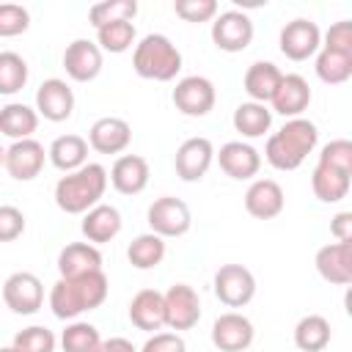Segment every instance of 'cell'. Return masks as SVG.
<instances>
[{"instance_id": "obj_1", "label": "cell", "mask_w": 352, "mask_h": 352, "mask_svg": "<svg viewBox=\"0 0 352 352\" xmlns=\"http://www.w3.org/2000/svg\"><path fill=\"white\" fill-rule=\"evenodd\" d=\"M319 143V129L308 118H289L278 132L267 138L264 157L275 170H297L305 157L316 148Z\"/></svg>"}, {"instance_id": "obj_2", "label": "cell", "mask_w": 352, "mask_h": 352, "mask_svg": "<svg viewBox=\"0 0 352 352\" xmlns=\"http://www.w3.org/2000/svg\"><path fill=\"white\" fill-rule=\"evenodd\" d=\"M107 190V168L99 162H85L82 168L66 173L55 184V204L66 214H85Z\"/></svg>"}, {"instance_id": "obj_3", "label": "cell", "mask_w": 352, "mask_h": 352, "mask_svg": "<svg viewBox=\"0 0 352 352\" xmlns=\"http://www.w3.org/2000/svg\"><path fill=\"white\" fill-rule=\"evenodd\" d=\"M132 66L143 80L168 82L182 72V52L162 33H148L135 44Z\"/></svg>"}, {"instance_id": "obj_4", "label": "cell", "mask_w": 352, "mask_h": 352, "mask_svg": "<svg viewBox=\"0 0 352 352\" xmlns=\"http://www.w3.org/2000/svg\"><path fill=\"white\" fill-rule=\"evenodd\" d=\"M146 220H148L151 234H157V236H162V239L184 236V234L192 228L190 206H187L182 198H173V195L157 198V201L148 206Z\"/></svg>"}, {"instance_id": "obj_5", "label": "cell", "mask_w": 352, "mask_h": 352, "mask_svg": "<svg viewBox=\"0 0 352 352\" xmlns=\"http://www.w3.org/2000/svg\"><path fill=\"white\" fill-rule=\"evenodd\" d=\"M176 110L182 116H190V118H204L214 102H217V91H214V82L204 74H187L176 82L173 94H170Z\"/></svg>"}, {"instance_id": "obj_6", "label": "cell", "mask_w": 352, "mask_h": 352, "mask_svg": "<svg viewBox=\"0 0 352 352\" xmlns=\"http://www.w3.org/2000/svg\"><path fill=\"white\" fill-rule=\"evenodd\" d=\"M214 294L228 308H245L256 297V278L245 264H223L214 272Z\"/></svg>"}, {"instance_id": "obj_7", "label": "cell", "mask_w": 352, "mask_h": 352, "mask_svg": "<svg viewBox=\"0 0 352 352\" xmlns=\"http://www.w3.org/2000/svg\"><path fill=\"white\" fill-rule=\"evenodd\" d=\"M278 44H280V52L300 63V60H308L319 52L322 47V30L314 19H305V16H297L292 22H286L280 28V36H278Z\"/></svg>"}, {"instance_id": "obj_8", "label": "cell", "mask_w": 352, "mask_h": 352, "mask_svg": "<svg viewBox=\"0 0 352 352\" xmlns=\"http://www.w3.org/2000/svg\"><path fill=\"white\" fill-rule=\"evenodd\" d=\"M3 302L19 314V316H30L41 308L44 302V286H41V278L33 275V272H11L3 283Z\"/></svg>"}, {"instance_id": "obj_9", "label": "cell", "mask_w": 352, "mask_h": 352, "mask_svg": "<svg viewBox=\"0 0 352 352\" xmlns=\"http://www.w3.org/2000/svg\"><path fill=\"white\" fill-rule=\"evenodd\" d=\"M165 324L179 333V330H192L201 319V297L190 283H173L165 294Z\"/></svg>"}, {"instance_id": "obj_10", "label": "cell", "mask_w": 352, "mask_h": 352, "mask_svg": "<svg viewBox=\"0 0 352 352\" xmlns=\"http://www.w3.org/2000/svg\"><path fill=\"white\" fill-rule=\"evenodd\" d=\"M212 41L223 52H242L253 41V22L245 11H223L212 22Z\"/></svg>"}, {"instance_id": "obj_11", "label": "cell", "mask_w": 352, "mask_h": 352, "mask_svg": "<svg viewBox=\"0 0 352 352\" xmlns=\"http://www.w3.org/2000/svg\"><path fill=\"white\" fill-rule=\"evenodd\" d=\"M212 162H214V146L209 138H201V135L187 138L173 157V168L182 182H201L209 173Z\"/></svg>"}, {"instance_id": "obj_12", "label": "cell", "mask_w": 352, "mask_h": 352, "mask_svg": "<svg viewBox=\"0 0 352 352\" xmlns=\"http://www.w3.org/2000/svg\"><path fill=\"white\" fill-rule=\"evenodd\" d=\"M256 338L253 322L239 311H226L212 324V344L220 352H245Z\"/></svg>"}, {"instance_id": "obj_13", "label": "cell", "mask_w": 352, "mask_h": 352, "mask_svg": "<svg viewBox=\"0 0 352 352\" xmlns=\"http://www.w3.org/2000/svg\"><path fill=\"white\" fill-rule=\"evenodd\" d=\"M44 160H47L44 146H41L36 138H25V140H14V143L6 148V162H3V168H6L8 176L16 179V182H33V179L41 173Z\"/></svg>"}, {"instance_id": "obj_14", "label": "cell", "mask_w": 352, "mask_h": 352, "mask_svg": "<svg viewBox=\"0 0 352 352\" xmlns=\"http://www.w3.org/2000/svg\"><path fill=\"white\" fill-rule=\"evenodd\" d=\"M36 113L52 124L66 121L74 113V91L69 88V82L60 77L44 80L36 91Z\"/></svg>"}, {"instance_id": "obj_15", "label": "cell", "mask_w": 352, "mask_h": 352, "mask_svg": "<svg viewBox=\"0 0 352 352\" xmlns=\"http://www.w3.org/2000/svg\"><path fill=\"white\" fill-rule=\"evenodd\" d=\"M102 50L96 47V41L91 38H74L66 50H63V69L74 82H91L99 77L102 72Z\"/></svg>"}, {"instance_id": "obj_16", "label": "cell", "mask_w": 352, "mask_h": 352, "mask_svg": "<svg viewBox=\"0 0 352 352\" xmlns=\"http://www.w3.org/2000/svg\"><path fill=\"white\" fill-rule=\"evenodd\" d=\"M217 157V165L226 176L236 179V182H245V179H253L261 168V154L245 143V140H228L220 146V151H214Z\"/></svg>"}, {"instance_id": "obj_17", "label": "cell", "mask_w": 352, "mask_h": 352, "mask_svg": "<svg viewBox=\"0 0 352 352\" xmlns=\"http://www.w3.org/2000/svg\"><path fill=\"white\" fill-rule=\"evenodd\" d=\"M132 143V126L118 116L96 118L88 129V148L99 154H121Z\"/></svg>"}, {"instance_id": "obj_18", "label": "cell", "mask_w": 352, "mask_h": 352, "mask_svg": "<svg viewBox=\"0 0 352 352\" xmlns=\"http://www.w3.org/2000/svg\"><path fill=\"white\" fill-rule=\"evenodd\" d=\"M286 195L275 179H253L245 190V209L256 220H272L283 212Z\"/></svg>"}, {"instance_id": "obj_19", "label": "cell", "mask_w": 352, "mask_h": 352, "mask_svg": "<svg viewBox=\"0 0 352 352\" xmlns=\"http://www.w3.org/2000/svg\"><path fill=\"white\" fill-rule=\"evenodd\" d=\"M316 272L336 286L352 283V242H330L316 250Z\"/></svg>"}, {"instance_id": "obj_20", "label": "cell", "mask_w": 352, "mask_h": 352, "mask_svg": "<svg viewBox=\"0 0 352 352\" xmlns=\"http://www.w3.org/2000/svg\"><path fill=\"white\" fill-rule=\"evenodd\" d=\"M270 104H272V113H280L283 118H300L311 104L308 80L302 74H283Z\"/></svg>"}, {"instance_id": "obj_21", "label": "cell", "mask_w": 352, "mask_h": 352, "mask_svg": "<svg viewBox=\"0 0 352 352\" xmlns=\"http://www.w3.org/2000/svg\"><path fill=\"white\" fill-rule=\"evenodd\" d=\"M148 176H151L148 162H146L140 154H121V157L113 162V168H110V173H107V182H110L121 195H138V192L146 190Z\"/></svg>"}, {"instance_id": "obj_22", "label": "cell", "mask_w": 352, "mask_h": 352, "mask_svg": "<svg viewBox=\"0 0 352 352\" xmlns=\"http://www.w3.org/2000/svg\"><path fill=\"white\" fill-rule=\"evenodd\" d=\"M121 226H124L121 212L116 206H110V204H96L94 209H88L82 214V223H80L82 236L91 245H96V248L104 245V242H110V239H116L118 231H121Z\"/></svg>"}, {"instance_id": "obj_23", "label": "cell", "mask_w": 352, "mask_h": 352, "mask_svg": "<svg viewBox=\"0 0 352 352\" xmlns=\"http://www.w3.org/2000/svg\"><path fill=\"white\" fill-rule=\"evenodd\" d=\"M129 322L138 330H146V333L162 330L165 327V300H162V292L140 289L129 300Z\"/></svg>"}, {"instance_id": "obj_24", "label": "cell", "mask_w": 352, "mask_h": 352, "mask_svg": "<svg viewBox=\"0 0 352 352\" xmlns=\"http://www.w3.org/2000/svg\"><path fill=\"white\" fill-rule=\"evenodd\" d=\"M96 270H102V253L91 242H69L58 253V272L66 280L88 275V272H96Z\"/></svg>"}, {"instance_id": "obj_25", "label": "cell", "mask_w": 352, "mask_h": 352, "mask_svg": "<svg viewBox=\"0 0 352 352\" xmlns=\"http://www.w3.org/2000/svg\"><path fill=\"white\" fill-rule=\"evenodd\" d=\"M280 80H283V72L272 60H256V63L248 66V72L242 77V85H245V94L250 96V102L267 104V102H272Z\"/></svg>"}, {"instance_id": "obj_26", "label": "cell", "mask_w": 352, "mask_h": 352, "mask_svg": "<svg viewBox=\"0 0 352 352\" xmlns=\"http://www.w3.org/2000/svg\"><path fill=\"white\" fill-rule=\"evenodd\" d=\"M349 184H352V173L322 165V162H316V168L311 173V190L322 204H338L341 198H346Z\"/></svg>"}, {"instance_id": "obj_27", "label": "cell", "mask_w": 352, "mask_h": 352, "mask_svg": "<svg viewBox=\"0 0 352 352\" xmlns=\"http://www.w3.org/2000/svg\"><path fill=\"white\" fill-rule=\"evenodd\" d=\"M38 129V113L36 107L25 104V102H8L0 107V132L11 140H25L33 138V132Z\"/></svg>"}, {"instance_id": "obj_28", "label": "cell", "mask_w": 352, "mask_h": 352, "mask_svg": "<svg viewBox=\"0 0 352 352\" xmlns=\"http://www.w3.org/2000/svg\"><path fill=\"white\" fill-rule=\"evenodd\" d=\"M47 157L58 170L72 173V170H77L88 162V140L80 138V135H60L50 143Z\"/></svg>"}, {"instance_id": "obj_29", "label": "cell", "mask_w": 352, "mask_h": 352, "mask_svg": "<svg viewBox=\"0 0 352 352\" xmlns=\"http://www.w3.org/2000/svg\"><path fill=\"white\" fill-rule=\"evenodd\" d=\"M234 129L242 135V138H261L270 132L272 126V110L267 104H258V102H242L236 110H234V118H231Z\"/></svg>"}, {"instance_id": "obj_30", "label": "cell", "mask_w": 352, "mask_h": 352, "mask_svg": "<svg viewBox=\"0 0 352 352\" xmlns=\"http://www.w3.org/2000/svg\"><path fill=\"white\" fill-rule=\"evenodd\" d=\"M330 322L322 314H308L294 324V346L300 352H322L330 344Z\"/></svg>"}, {"instance_id": "obj_31", "label": "cell", "mask_w": 352, "mask_h": 352, "mask_svg": "<svg viewBox=\"0 0 352 352\" xmlns=\"http://www.w3.org/2000/svg\"><path fill=\"white\" fill-rule=\"evenodd\" d=\"M126 258L135 270H154L165 258V239L151 234V231L138 234L126 248Z\"/></svg>"}, {"instance_id": "obj_32", "label": "cell", "mask_w": 352, "mask_h": 352, "mask_svg": "<svg viewBox=\"0 0 352 352\" xmlns=\"http://www.w3.org/2000/svg\"><path fill=\"white\" fill-rule=\"evenodd\" d=\"M50 308L58 319L63 322H72L77 319L82 311H85V302L80 297V289L74 280H66V278H58L50 289Z\"/></svg>"}, {"instance_id": "obj_33", "label": "cell", "mask_w": 352, "mask_h": 352, "mask_svg": "<svg viewBox=\"0 0 352 352\" xmlns=\"http://www.w3.org/2000/svg\"><path fill=\"white\" fill-rule=\"evenodd\" d=\"M316 77L327 85H341L352 77V55L349 52H336V50H324L319 47L316 52Z\"/></svg>"}, {"instance_id": "obj_34", "label": "cell", "mask_w": 352, "mask_h": 352, "mask_svg": "<svg viewBox=\"0 0 352 352\" xmlns=\"http://www.w3.org/2000/svg\"><path fill=\"white\" fill-rule=\"evenodd\" d=\"M135 25L121 19V22H110V25H102L96 28V47L102 52H113V55H121L126 52L132 44H135Z\"/></svg>"}, {"instance_id": "obj_35", "label": "cell", "mask_w": 352, "mask_h": 352, "mask_svg": "<svg viewBox=\"0 0 352 352\" xmlns=\"http://www.w3.org/2000/svg\"><path fill=\"white\" fill-rule=\"evenodd\" d=\"M60 346H63V352H99L102 336L91 322H77L74 319L60 333Z\"/></svg>"}, {"instance_id": "obj_36", "label": "cell", "mask_w": 352, "mask_h": 352, "mask_svg": "<svg viewBox=\"0 0 352 352\" xmlns=\"http://www.w3.org/2000/svg\"><path fill=\"white\" fill-rule=\"evenodd\" d=\"M28 82V60L19 52H0V94L14 96L25 88Z\"/></svg>"}, {"instance_id": "obj_37", "label": "cell", "mask_w": 352, "mask_h": 352, "mask_svg": "<svg viewBox=\"0 0 352 352\" xmlns=\"http://www.w3.org/2000/svg\"><path fill=\"white\" fill-rule=\"evenodd\" d=\"M138 14V3L135 0H102V3H94L88 8V19L94 28H102V25H110V22H132Z\"/></svg>"}, {"instance_id": "obj_38", "label": "cell", "mask_w": 352, "mask_h": 352, "mask_svg": "<svg viewBox=\"0 0 352 352\" xmlns=\"http://www.w3.org/2000/svg\"><path fill=\"white\" fill-rule=\"evenodd\" d=\"M55 344H58V338H55V333L50 327L30 324V327H25V330H19L14 336L11 346H16L19 352H55Z\"/></svg>"}, {"instance_id": "obj_39", "label": "cell", "mask_w": 352, "mask_h": 352, "mask_svg": "<svg viewBox=\"0 0 352 352\" xmlns=\"http://www.w3.org/2000/svg\"><path fill=\"white\" fill-rule=\"evenodd\" d=\"M80 289V297L85 302V311H94L99 308L104 300H107V292H110V283H107V275L102 270L96 272H88V275H80V278H72Z\"/></svg>"}, {"instance_id": "obj_40", "label": "cell", "mask_w": 352, "mask_h": 352, "mask_svg": "<svg viewBox=\"0 0 352 352\" xmlns=\"http://www.w3.org/2000/svg\"><path fill=\"white\" fill-rule=\"evenodd\" d=\"M30 28V14L19 3H0V38L22 36Z\"/></svg>"}, {"instance_id": "obj_41", "label": "cell", "mask_w": 352, "mask_h": 352, "mask_svg": "<svg viewBox=\"0 0 352 352\" xmlns=\"http://www.w3.org/2000/svg\"><path fill=\"white\" fill-rule=\"evenodd\" d=\"M176 16H182L184 22H209L217 16V3L214 0H176L173 3Z\"/></svg>"}, {"instance_id": "obj_42", "label": "cell", "mask_w": 352, "mask_h": 352, "mask_svg": "<svg viewBox=\"0 0 352 352\" xmlns=\"http://www.w3.org/2000/svg\"><path fill=\"white\" fill-rule=\"evenodd\" d=\"M319 162L352 173V143L344 140V138L330 140L327 146H322V151H319Z\"/></svg>"}, {"instance_id": "obj_43", "label": "cell", "mask_w": 352, "mask_h": 352, "mask_svg": "<svg viewBox=\"0 0 352 352\" xmlns=\"http://www.w3.org/2000/svg\"><path fill=\"white\" fill-rule=\"evenodd\" d=\"M25 234V214L22 209L3 204L0 206V242H14Z\"/></svg>"}, {"instance_id": "obj_44", "label": "cell", "mask_w": 352, "mask_h": 352, "mask_svg": "<svg viewBox=\"0 0 352 352\" xmlns=\"http://www.w3.org/2000/svg\"><path fill=\"white\" fill-rule=\"evenodd\" d=\"M324 50H336V52H349L352 55V22L349 19H341V22H333L330 30L324 33Z\"/></svg>"}, {"instance_id": "obj_45", "label": "cell", "mask_w": 352, "mask_h": 352, "mask_svg": "<svg viewBox=\"0 0 352 352\" xmlns=\"http://www.w3.org/2000/svg\"><path fill=\"white\" fill-rule=\"evenodd\" d=\"M138 352H187V344L179 333H151Z\"/></svg>"}, {"instance_id": "obj_46", "label": "cell", "mask_w": 352, "mask_h": 352, "mask_svg": "<svg viewBox=\"0 0 352 352\" xmlns=\"http://www.w3.org/2000/svg\"><path fill=\"white\" fill-rule=\"evenodd\" d=\"M330 234L336 242H352V212H338L330 220Z\"/></svg>"}, {"instance_id": "obj_47", "label": "cell", "mask_w": 352, "mask_h": 352, "mask_svg": "<svg viewBox=\"0 0 352 352\" xmlns=\"http://www.w3.org/2000/svg\"><path fill=\"white\" fill-rule=\"evenodd\" d=\"M99 352H138V349H135V344H132L129 338L113 336V338H104V341H102Z\"/></svg>"}, {"instance_id": "obj_48", "label": "cell", "mask_w": 352, "mask_h": 352, "mask_svg": "<svg viewBox=\"0 0 352 352\" xmlns=\"http://www.w3.org/2000/svg\"><path fill=\"white\" fill-rule=\"evenodd\" d=\"M0 352H19L16 346H0Z\"/></svg>"}, {"instance_id": "obj_49", "label": "cell", "mask_w": 352, "mask_h": 352, "mask_svg": "<svg viewBox=\"0 0 352 352\" xmlns=\"http://www.w3.org/2000/svg\"><path fill=\"white\" fill-rule=\"evenodd\" d=\"M3 162H6V148L0 146V168H3Z\"/></svg>"}]
</instances>
